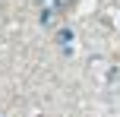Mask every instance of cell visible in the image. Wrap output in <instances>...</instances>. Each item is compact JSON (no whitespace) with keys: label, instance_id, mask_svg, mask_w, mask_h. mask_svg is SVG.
<instances>
[{"label":"cell","instance_id":"cell-1","mask_svg":"<svg viewBox=\"0 0 120 117\" xmlns=\"http://www.w3.org/2000/svg\"><path fill=\"white\" fill-rule=\"evenodd\" d=\"M57 41H60V48H66V51H70V41H73V32H70V29H63V32H60V35H57Z\"/></svg>","mask_w":120,"mask_h":117},{"label":"cell","instance_id":"cell-2","mask_svg":"<svg viewBox=\"0 0 120 117\" xmlns=\"http://www.w3.org/2000/svg\"><path fill=\"white\" fill-rule=\"evenodd\" d=\"M54 19H57V10H44L41 13V22L44 25H54Z\"/></svg>","mask_w":120,"mask_h":117},{"label":"cell","instance_id":"cell-3","mask_svg":"<svg viewBox=\"0 0 120 117\" xmlns=\"http://www.w3.org/2000/svg\"><path fill=\"white\" fill-rule=\"evenodd\" d=\"M48 3H57V0H48Z\"/></svg>","mask_w":120,"mask_h":117}]
</instances>
